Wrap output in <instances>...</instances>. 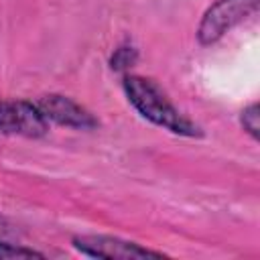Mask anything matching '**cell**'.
<instances>
[{
	"instance_id": "8992f818",
	"label": "cell",
	"mask_w": 260,
	"mask_h": 260,
	"mask_svg": "<svg viewBox=\"0 0 260 260\" xmlns=\"http://www.w3.org/2000/svg\"><path fill=\"white\" fill-rule=\"evenodd\" d=\"M240 122H242V128L254 140H258V136H260V108H258V104H250L248 108H244Z\"/></svg>"
},
{
	"instance_id": "52a82bcc",
	"label": "cell",
	"mask_w": 260,
	"mask_h": 260,
	"mask_svg": "<svg viewBox=\"0 0 260 260\" xmlns=\"http://www.w3.org/2000/svg\"><path fill=\"white\" fill-rule=\"evenodd\" d=\"M136 57H138L136 55V49H132V47H120L112 55V67L118 69V71L128 69V67H132L136 63Z\"/></svg>"
},
{
	"instance_id": "3957f363",
	"label": "cell",
	"mask_w": 260,
	"mask_h": 260,
	"mask_svg": "<svg viewBox=\"0 0 260 260\" xmlns=\"http://www.w3.org/2000/svg\"><path fill=\"white\" fill-rule=\"evenodd\" d=\"M49 120L41 114L37 104L24 100H2L0 102V132L16 134L26 138L45 136Z\"/></svg>"
},
{
	"instance_id": "277c9868",
	"label": "cell",
	"mask_w": 260,
	"mask_h": 260,
	"mask_svg": "<svg viewBox=\"0 0 260 260\" xmlns=\"http://www.w3.org/2000/svg\"><path fill=\"white\" fill-rule=\"evenodd\" d=\"M73 248L83 256L106 260H134V258H160L162 252L142 248L136 242H128L114 236H77L71 240Z\"/></svg>"
},
{
	"instance_id": "6da1fadb",
	"label": "cell",
	"mask_w": 260,
	"mask_h": 260,
	"mask_svg": "<svg viewBox=\"0 0 260 260\" xmlns=\"http://www.w3.org/2000/svg\"><path fill=\"white\" fill-rule=\"evenodd\" d=\"M122 85H124L126 98L134 106V110L142 118L152 122L154 126H160L179 136H199L201 134L199 126L195 122H191L187 116H183L152 79L142 77V75H126Z\"/></svg>"
},
{
	"instance_id": "5b68a950",
	"label": "cell",
	"mask_w": 260,
	"mask_h": 260,
	"mask_svg": "<svg viewBox=\"0 0 260 260\" xmlns=\"http://www.w3.org/2000/svg\"><path fill=\"white\" fill-rule=\"evenodd\" d=\"M35 104L49 122H55L67 128H77V130H91L98 126V120L91 116V112H87L83 106H79L71 98L49 93L39 98Z\"/></svg>"
},
{
	"instance_id": "7a4b0ae2",
	"label": "cell",
	"mask_w": 260,
	"mask_h": 260,
	"mask_svg": "<svg viewBox=\"0 0 260 260\" xmlns=\"http://www.w3.org/2000/svg\"><path fill=\"white\" fill-rule=\"evenodd\" d=\"M260 0H215L203 14L197 39L201 45H211L219 41L228 30H232L236 24L248 20L258 12Z\"/></svg>"
}]
</instances>
